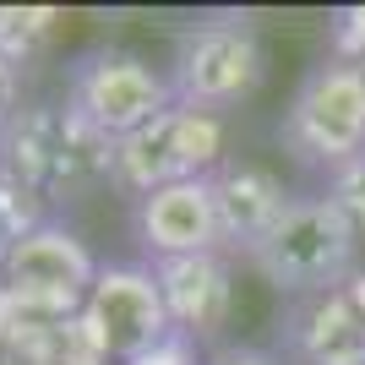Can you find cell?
<instances>
[{
	"mask_svg": "<svg viewBox=\"0 0 365 365\" xmlns=\"http://www.w3.org/2000/svg\"><path fill=\"white\" fill-rule=\"evenodd\" d=\"M22 115V66H11L0 55V137H6V125Z\"/></svg>",
	"mask_w": 365,
	"mask_h": 365,
	"instance_id": "obj_18",
	"label": "cell"
},
{
	"mask_svg": "<svg viewBox=\"0 0 365 365\" xmlns=\"http://www.w3.org/2000/svg\"><path fill=\"white\" fill-rule=\"evenodd\" d=\"M245 267L267 289L289 294V300H311V294L338 289L360 267V235L327 197H294L284 224L245 257Z\"/></svg>",
	"mask_w": 365,
	"mask_h": 365,
	"instance_id": "obj_2",
	"label": "cell"
},
{
	"mask_svg": "<svg viewBox=\"0 0 365 365\" xmlns=\"http://www.w3.org/2000/svg\"><path fill=\"white\" fill-rule=\"evenodd\" d=\"M66 104L93 131L120 142L131 131H142L148 120H158L164 109H175V88H169V71H158L137 49L93 44L66 66Z\"/></svg>",
	"mask_w": 365,
	"mask_h": 365,
	"instance_id": "obj_6",
	"label": "cell"
},
{
	"mask_svg": "<svg viewBox=\"0 0 365 365\" xmlns=\"http://www.w3.org/2000/svg\"><path fill=\"white\" fill-rule=\"evenodd\" d=\"M93 278H98V257L88 240L66 224H38L28 240L11 251V262L0 267V284L16 300V311L28 322H71L82 317Z\"/></svg>",
	"mask_w": 365,
	"mask_h": 365,
	"instance_id": "obj_7",
	"label": "cell"
},
{
	"mask_svg": "<svg viewBox=\"0 0 365 365\" xmlns=\"http://www.w3.org/2000/svg\"><path fill=\"white\" fill-rule=\"evenodd\" d=\"M284 344L305 365H365V267L284 311Z\"/></svg>",
	"mask_w": 365,
	"mask_h": 365,
	"instance_id": "obj_10",
	"label": "cell"
},
{
	"mask_svg": "<svg viewBox=\"0 0 365 365\" xmlns=\"http://www.w3.org/2000/svg\"><path fill=\"white\" fill-rule=\"evenodd\" d=\"M38 224H49V207L16 180L11 169H0V267L11 262V251L28 240Z\"/></svg>",
	"mask_w": 365,
	"mask_h": 365,
	"instance_id": "obj_14",
	"label": "cell"
},
{
	"mask_svg": "<svg viewBox=\"0 0 365 365\" xmlns=\"http://www.w3.org/2000/svg\"><path fill=\"white\" fill-rule=\"evenodd\" d=\"M55 28H61L55 6H0V55L11 66H28L33 55H44Z\"/></svg>",
	"mask_w": 365,
	"mask_h": 365,
	"instance_id": "obj_13",
	"label": "cell"
},
{
	"mask_svg": "<svg viewBox=\"0 0 365 365\" xmlns=\"http://www.w3.org/2000/svg\"><path fill=\"white\" fill-rule=\"evenodd\" d=\"M76 322H82V333H88V344L98 349L104 365L137 360V354H148L153 344H164L175 333L164 289H158L153 267H142V262H104Z\"/></svg>",
	"mask_w": 365,
	"mask_h": 365,
	"instance_id": "obj_8",
	"label": "cell"
},
{
	"mask_svg": "<svg viewBox=\"0 0 365 365\" xmlns=\"http://www.w3.org/2000/svg\"><path fill=\"white\" fill-rule=\"evenodd\" d=\"M207 365H284V360H273L267 349H218Z\"/></svg>",
	"mask_w": 365,
	"mask_h": 365,
	"instance_id": "obj_19",
	"label": "cell"
},
{
	"mask_svg": "<svg viewBox=\"0 0 365 365\" xmlns=\"http://www.w3.org/2000/svg\"><path fill=\"white\" fill-rule=\"evenodd\" d=\"M148 267L164 289L175 333L207 344V338H218V327H229V317H235V262L224 251L164 257V262H148Z\"/></svg>",
	"mask_w": 365,
	"mask_h": 365,
	"instance_id": "obj_12",
	"label": "cell"
},
{
	"mask_svg": "<svg viewBox=\"0 0 365 365\" xmlns=\"http://www.w3.org/2000/svg\"><path fill=\"white\" fill-rule=\"evenodd\" d=\"M125 365H207V360L197 354V338L169 333L164 344H153L148 354H137V360H125Z\"/></svg>",
	"mask_w": 365,
	"mask_h": 365,
	"instance_id": "obj_17",
	"label": "cell"
},
{
	"mask_svg": "<svg viewBox=\"0 0 365 365\" xmlns=\"http://www.w3.org/2000/svg\"><path fill=\"white\" fill-rule=\"evenodd\" d=\"M224 158H229L224 115L175 104L158 120H148L142 131L115 142V175H109V185L137 202V197L164 191V185H180V180H207Z\"/></svg>",
	"mask_w": 365,
	"mask_h": 365,
	"instance_id": "obj_5",
	"label": "cell"
},
{
	"mask_svg": "<svg viewBox=\"0 0 365 365\" xmlns=\"http://www.w3.org/2000/svg\"><path fill=\"white\" fill-rule=\"evenodd\" d=\"M0 169H11L33 197L44 202H76L109 185L115 175V142L93 131L66 98L22 104L6 137H0Z\"/></svg>",
	"mask_w": 365,
	"mask_h": 365,
	"instance_id": "obj_1",
	"label": "cell"
},
{
	"mask_svg": "<svg viewBox=\"0 0 365 365\" xmlns=\"http://www.w3.org/2000/svg\"><path fill=\"white\" fill-rule=\"evenodd\" d=\"M327 55L365 66V6H344V11H333V28H327Z\"/></svg>",
	"mask_w": 365,
	"mask_h": 365,
	"instance_id": "obj_16",
	"label": "cell"
},
{
	"mask_svg": "<svg viewBox=\"0 0 365 365\" xmlns=\"http://www.w3.org/2000/svg\"><path fill=\"white\" fill-rule=\"evenodd\" d=\"M262 76H267V49L245 11H218L175 33V55H169L175 104L224 115L262 88Z\"/></svg>",
	"mask_w": 365,
	"mask_h": 365,
	"instance_id": "obj_4",
	"label": "cell"
},
{
	"mask_svg": "<svg viewBox=\"0 0 365 365\" xmlns=\"http://www.w3.org/2000/svg\"><path fill=\"white\" fill-rule=\"evenodd\" d=\"M207 185H213L224 257H240V262L251 257V251H257V245L284 224V213L294 207L289 185L278 180L273 169L257 164V158H235V153H229L224 164L207 175Z\"/></svg>",
	"mask_w": 365,
	"mask_h": 365,
	"instance_id": "obj_9",
	"label": "cell"
},
{
	"mask_svg": "<svg viewBox=\"0 0 365 365\" xmlns=\"http://www.w3.org/2000/svg\"><path fill=\"white\" fill-rule=\"evenodd\" d=\"M322 197L333 202L338 213L354 224V235L365 240V153H360V158H349L344 169H333V175H327V191H322Z\"/></svg>",
	"mask_w": 365,
	"mask_h": 365,
	"instance_id": "obj_15",
	"label": "cell"
},
{
	"mask_svg": "<svg viewBox=\"0 0 365 365\" xmlns=\"http://www.w3.org/2000/svg\"><path fill=\"white\" fill-rule=\"evenodd\" d=\"M131 235L153 262L164 257H202V251H224L218 240V207L207 180H180L164 185L153 197L131 202Z\"/></svg>",
	"mask_w": 365,
	"mask_h": 365,
	"instance_id": "obj_11",
	"label": "cell"
},
{
	"mask_svg": "<svg viewBox=\"0 0 365 365\" xmlns=\"http://www.w3.org/2000/svg\"><path fill=\"white\" fill-rule=\"evenodd\" d=\"M278 142L305 169H344L365 153V66L354 61H317L294 82L289 109L278 120Z\"/></svg>",
	"mask_w": 365,
	"mask_h": 365,
	"instance_id": "obj_3",
	"label": "cell"
}]
</instances>
